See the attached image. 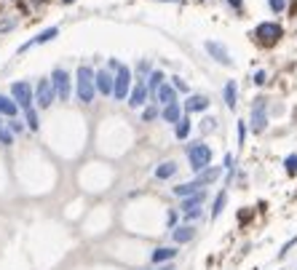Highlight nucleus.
Returning a JSON list of instances; mask_svg holds the SVG:
<instances>
[{
  "instance_id": "f257e3e1",
  "label": "nucleus",
  "mask_w": 297,
  "mask_h": 270,
  "mask_svg": "<svg viewBox=\"0 0 297 270\" xmlns=\"http://www.w3.org/2000/svg\"><path fill=\"white\" fill-rule=\"evenodd\" d=\"M75 96L81 104H91L97 96V83H94V67L81 64L75 70Z\"/></svg>"
},
{
  "instance_id": "f03ea898",
  "label": "nucleus",
  "mask_w": 297,
  "mask_h": 270,
  "mask_svg": "<svg viewBox=\"0 0 297 270\" xmlns=\"http://www.w3.org/2000/svg\"><path fill=\"white\" fill-rule=\"evenodd\" d=\"M185 156H187V164H190V168H193L195 174L204 172L206 166H212V148H209V144H204V142L187 144Z\"/></svg>"
},
{
  "instance_id": "7ed1b4c3",
  "label": "nucleus",
  "mask_w": 297,
  "mask_h": 270,
  "mask_svg": "<svg viewBox=\"0 0 297 270\" xmlns=\"http://www.w3.org/2000/svg\"><path fill=\"white\" fill-rule=\"evenodd\" d=\"M281 35H284V30H281L276 22H262V24H257L252 30V40L257 46H265V48H270V46H276L281 40Z\"/></svg>"
},
{
  "instance_id": "20e7f679",
  "label": "nucleus",
  "mask_w": 297,
  "mask_h": 270,
  "mask_svg": "<svg viewBox=\"0 0 297 270\" xmlns=\"http://www.w3.org/2000/svg\"><path fill=\"white\" fill-rule=\"evenodd\" d=\"M49 78L54 83V91H57L59 102H70V96H73V75H70L65 67H54Z\"/></svg>"
},
{
  "instance_id": "39448f33",
  "label": "nucleus",
  "mask_w": 297,
  "mask_h": 270,
  "mask_svg": "<svg viewBox=\"0 0 297 270\" xmlns=\"http://www.w3.org/2000/svg\"><path fill=\"white\" fill-rule=\"evenodd\" d=\"M131 86H134V72H131L126 64H121L118 70H115V86H113V99L115 102H126Z\"/></svg>"
},
{
  "instance_id": "423d86ee",
  "label": "nucleus",
  "mask_w": 297,
  "mask_h": 270,
  "mask_svg": "<svg viewBox=\"0 0 297 270\" xmlns=\"http://www.w3.org/2000/svg\"><path fill=\"white\" fill-rule=\"evenodd\" d=\"M9 94H11V99L22 107V110H27V107L35 104V86L30 80H14L11 88H9Z\"/></svg>"
},
{
  "instance_id": "0eeeda50",
  "label": "nucleus",
  "mask_w": 297,
  "mask_h": 270,
  "mask_svg": "<svg viewBox=\"0 0 297 270\" xmlns=\"http://www.w3.org/2000/svg\"><path fill=\"white\" fill-rule=\"evenodd\" d=\"M57 102V91H54L51 78H38L35 83V107L38 110H49Z\"/></svg>"
},
{
  "instance_id": "6e6552de",
  "label": "nucleus",
  "mask_w": 297,
  "mask_h": 270,
  "mask_svg": "<svg viewBox=\"0 0 297 270\" xmlns=\"http://www.w3.org/2000/svg\"><path fill=\"white\" fill-rule=\"evenodd\" d=\"M268 128V115H265V96H257L252 104V134H262Z\"/></svg>"
},
{
  "instance_id": "1a4fd4ad",
  "label": "nucleus",
  "mask_w": 297,
  "mask_h": 270,
  "mask_svg": "<svg viewBox=\"0 0 297 270\" xmlns=\"http://www.w3.org/2000/svg\"><path fill=\"white\" fill-rule=\"evenodd\" d=\"M94 83H97V94H102V96H113L115 72H110L107 67H102V70H94Z\"/></svg>"
},
{
  "instance_id": "9d476101",
  "label": "nucleus",
  "mask_w": 297,
  "mask_h": 270,
  "mask_svg": "<svg viewBox=\"0 0 297 270\" xmlns=\"http://www.w3.org/2000/svg\"><path fill=\"white\" fill-rule=\"evenodd\" d=\"M147 99H150V91H147V83L145 80H139L137 78V83L131 86V91H129V107H134V110H142V107L147 104Z\"/></svg>"
},
{
  "instance_id": "9b49d317",
  "label": "nucleus",
  "mask_w": 297,
  "mask_h": 270,
  "mask_svg": "<svg viewBox=\"0 0 297 270\" xmlns=\"http://www.w3.org/2000/svg\"><path fill=\"white\" fill-rule=\"evenodd\" d=\"M204 48H206V54L217 62V64H222V67H230V64H233V59H230L228 48H225L220 40H206V43H204Z\"/></svg>"
},
{
  "instance_id": "f8f14e48",
  "label": "nucleus",
  "mask_w": 297,
  "mask_h": 270,
  "mask_svg": "<svg viewBox=\"0 0 297 270\" xmlns=\"http://www.w3.org/2000/svg\"><path fill=\"white\" fill-rule=\"evenodd\" d=\"M57 35H59V27H46V30H41L35 38H30L27 43H22V46H19V54L35 48V46H43V43H49V40H57Z\"/></svg>"
},
{
  "instance_id": "ddd939ff",
  "label": "nucleus",
  "mask_w": 297,
  "mask_h": 270,
  "mask_svg": "<svg viewBox=\"0 0 297 270\" xmlns=\"http://www.w3.org/2000/svg\"><path fill=\"white\" fill-rule=\"evenodd\" d=\"M177 94H179V91L171 86V80H169V83H163V86L155 91L153 102H158V104H171V102H177Z\"/></svg>"
},
{
  "instance_id": "4468645a",
  "label": "nucleus",
  "mask_w": 297,
  "mask_h": 270,
  "mask_svg": "<svg viewBox=\"0 0 297 270\" xmlns=\"http://www.w3.org/2000/svg\"><path fill=\"white\" fill-rule=\"evenodd\" d=\"M204 110H209V99H206L204 94H193V96L185 99V112H187V115L204 112Z\"/></svg>"
},
{
  "instance_id": "2eb2a0df",
  "label": "nucleus",
  "mask_w": 297,
  "mask_h": 270,
  "mask_svg": "<svg viewBox=\"0 0 297 270\" xmlns=\"http://www.w3.org/2000/svg\"><path fill=\"white\" fill-rule=\"evenodd\" d=\"M22 107L11 99V94H0V115L3 118H19Z\"/></svg>"
},
{
  "instance_id": "dca6fc26",
  "label": "nucleus",
  "mask_w": 297,
  "mask_h": 270,
  "mask_svg": "<svg viewBox=\"0 0 297 270\" xmlns=\"http://www.w3.org/2000/svg\"><path fill=\"white\" fill-rule=\"evenodd\" d=\"M177 246H158V249H153V254H150V262L153 265H161V262H171L177 257Z\"/></svg>"
},
{
  "instance_id": "f3484780",
  "label": "nucleus",
  "mask_w": 297,
  "mask_h": 270,
  "mask_svg": "<svg viewBox=\"0 0 297 270\" xmlns=\"http://www.w3.org/2000/svg\"><path fill=\"white\" fill-rule=\"evenodd\" d=\"M195 236V228L190 225V222H185V225H177L174 230H171V238H174V244H187L193 241Z\"/></svg>"
},
{
  "instance_id": "a211bd4d",
  "label": "nucleus",
  "mask_w": 297,
  "mask_h": 270,
  "mask_svg": "<svg viewBox=\"0 0 297 270\" xmlns=\"http://www.w3.org/2000/svg\"><path fill=\"white\" fill-rule=\"evenodd\" d=\"M206 200V192L204 190H195L193 196H185L182 204H179V212H187V209H198L201 204Z\"/></svg>"
},
{
  "instance_id": "6ab92c4d",
  "label": "nucleus",
  "mask_w": 297,
  "mask_h": 270,
  "mask_svg": "<svg viewBox=\"0 0 297 270\" xmlns=\"http://www.w3.org/2000/svg\"><path fill=\"white\" fill-rule=\"evenodd\" d=\"M161 118L166 120V123H177L179 118H182V107H179V102L163 104V110H161Z\"/></svg>"
},
{
  "instance_id": "aec40b11",
  "label": "nucleus",
  "mask_w": 297,
  "mask_h": 270,
  "mask_svg": "<svg viewBox=\"0 0 297 270\" xmlns=\"http://www.w3.org/2000/svg\"><path fill=\"white\" fill-rule=\"evenodd\" d=\"M145 83H147V91H150V96H155V91H158L163 83H166V75H163L161 70H153V72L145 78Z\"/></svg>"
},
{
  "instance_id": "412c9836",
  "label": "nucleus",
  "mask_w": 297,
  "mask_h": 270,
  "mask_svg": "<svg viewBox=\"0 0 297 270\" xmlns=\"http://www.w3.org/2000/svg\"><path fill=\"white\" fill-rule=\"evenodd\" d=\"M177 174V164L174 160H163V164L155 166V180H171Z\"/></svg>"
},
{
  "instance_id": "4be33fe9",
  "label": "nucleus",
  "mask_w": 297,
  "mask_h": 270,
  "mask_svg": "<svg viewBox=\"0 0 297 270\" xmlns=\"http://www.w3.org/2000/svg\"><path fill=\"white\" fill-rule=\"evenodd\" d=\"M190 128H193L190 115H182V118L174 123V136H177V140H187V136H190Z\"/></svg>"
},
{
  "instance_id": "5701e85b",
  "label": "nucleus",
  "mask_w": 297,
  "mask_h": 270,
  "mask_svg": "<svg viewBox=\"0 0 297 270\" xmlns=\"http://www.w3.org/2000/svg\"><path fill=\"white\" fill-rule=\"evenodd\" d=\"M222 96H225V104L233 110V107H236V102H238V86H236V80H228V83H225Z\"/></svg>"
},
{
  "instance_id": "b1692460",
  "label": "nucleus",
  "mask_w": 297,
  "mask_h": 270,
  "mask_svg": "<svg viewBox=\"0 0 297 270\" xmlns=\"http://www.w3.org/2000/svg\"><path fill=\"white\" fill-rule=\"evenodd\" d=\"M22 118H25V123H27L30 131H38V128H41V118H38V107H35V104L27 107V110H22Z\"/></svg>"
},
{
  "instance_id": "393cba45",
  "label": "nucleus",
  "mask_w": 297,
  "mask_h": 270,
  "mask_svg": "<svg viewBox=\"0 0 297 270\" xmlns=\"http://www.w3.org/2000/svg\"><path fill=\"white\" fill-rule=\"evenodd\" d=\"M195 190H201V184H198V180H193V182H185V184H174L171 188V192H174L177 198H185V196H193Z\"/></svg>"
},
{
  "instance_id": "a878e982",
  "label": "nucleus",
  "mask_w": 297,
  "mask_h": 270,
  "mask_svg": "<svg viewBox=\"0 0 297 270\" xmlns=\"http://www.w3.org/2000/svg\"><path fill=\"white\" fill-rule=\"evenodd\" d=\"M14 140H17V134H14V131L9 128V123H6V118L0 115V144H3V148H11V144H14Z\"/></svg>"
},
{
  "instance_id": "bb28decb",
  "label": "nucleus",
  "mask_w": 297,
  "mask_h": 270,
  "mask_svg": "<svg viewBox=\"0 0 297 270\" xmlns=\"http://www.w3.org/2000/svg\"><path fill=\"white\" fill-rule=\"evenodd\" d=\"M217 176H220V168H214V166H206L204 172H198V176H195V180H198V184L201 188H204V184H212Z\"/></svg>"
},
{
  "instance_id": "cd10ccee",
  "label": "nucleus",
  "mask_w": 297,
  "mask_h": 270,
  "mask_svg": "<svg viewBox=\"0 0 297 270\" xmlns=\"http://www.w3.org/2000/svg\"><path fill=\"white\" fill-rule=\"evenodd\" d=\"M225 204H228V192H217V198H214V206H212V220H217L220 214L225 212Z\"/></svg>"
},
{
  "instance_id": "c85d7f7f",
  "label": "nucleus",
  "mask_w": 297,
  "mask_h": 270,
  "mask_svg": "<svg viewBox=\"0 0 297 270\" xmlns=\"http://www.w3.org/2000/svg\"><path fill=\"white\" fill-rule=\"evenodd\" d=\"M150 72H153V64H150L147 59H139V62H137V78H139V80H145Z\"/></svg>"
},
{
  "instance_id": "c756f323",
  "label": "nucleus",
  "mask_w": 297,
  "mask_h": 270,
  "mask_svg": "<svg viewBox=\"0 0 297 270\" xmlns=\"http://www.w3.org/2000/svg\"><path fill=\"white\" fill-rule=\"evenodd\" d=\"M158 115H161V110H158L155 104H145V107H142V120H145V123H153Z\"/></svg>"
},
{
  "instance_id": "7c9ffc66",
  "label": "nucleus",
  "mask_w": 297,
  "mask_h": 270,
  "mask_svg": "<svg viewBox=\"0 0 297 270\" xmlns=\"http://www.w3.org/2000/svg\"><path fill=\"white\" fill-rule=\"evenodd\" d=\"M6 123H9V128L14 131V134H22V131L27 128V123L25 118H6Z\"/></svg>"
},
{
  "instance_id": "2f4dec72",
  "label": "nucleus",
  "mask_w": 297,
  "mask_h": 270,
  "mask_svg": "<svg viewBox=\"0 0 297 270\" xmlns=\"http://www.w3.org/2000/svg\"><path fill=\"white\" fill-rule=\"evenodd\" d=\"M284 168H286V174H289V176H294V174H297V152H292V156H286V160H284Z\"/></svg>"
},
{
  "instance_id": "473e14b6",
  "label": "nucleus",
  "mask_w": 297,
  "mask_h": 270,
  "mask_svg": "<svg viewBox=\"0 0 297 270\" xmlns=\"http://www.w3.org/2000/svg\"><path fill=\"white\" fill-rule=\"evenodd\" d=\"M268 8L273 14H284L286 11V0H268Z\"/></svg>"
},
{
  "instance_id": "72a5a7b5",
  "label": "nucleus",
  "mask_w": 297,
  "mask_h": 270,
  "mask_svg": "<svg viewBox=\"0 0 297 270\" xmlns=\"http://www.w3.org/2000/svg\"><path fill=\"white\" fill-rule=\"evenodd\" d=\"M171 80V86H174L177 91H179V94H187V83L182 80V78H179V75H174V78H169Z\"/></svg>"
},
{
  "instance_id": "f704fd0d",
  "label": "nucleus",
  "mask_w": 297,
  "mask_h": 270,
  "mask_svg": "<svg viewBox=\"0 0 297 270\" xmlns=\"http://www.w3.org/2000/svg\"><path fill=\"white\" fill-rule=\"evenodd\" d=\"M182 214H185V222H195V220L201 217V206H198V209H187Z\"/></svg>"
},
{
  "instance_id": "c9c22d12",
  "label": "nucleus",
  "mask_w": 297,
  "mask_h": 270,
  "mask_svg": "<svg viewBox=\"0 0 297 270\" xmlns=\"http://www.w3.org/2000/svg\"><path fill=\"white\" fill-rule=\"evenodd\" d=\"M166 228H169V230H174V228H177V212H174V209L166 214Z\"/></svg>"
},
{
  "instance_id": "e433bc0d",
  "label": "nucleus",
  "mask_w": 297,
  "mask_h": 270,
  "mask_svg": "<svg viewBox=\"0 0 297 270\" xmlns=\"http://www.w3.org/2000/svg\"><path fill=\"white\" fill-rule=\"evenodd\" d=\"M265 78H268V75H265L262 70H257V72H254V78H252V80L257 83V86H262V83H265Z\"/></svg>"
},
{
  "instance_id": "4c0bfd02",
  "label": "nucleus",
  "mask_w": 297,
  "mask_h": 270,
  "mask_svg": "<svg viewBox=\"0 0 297 270\" xmlns=\"http://www.w3.org/2000/svg\"><path fill=\"white\" fill-rule=\"evenodd\" d=\"M244 140H246V126L238 123V144H244Z\"/></svg>"
},
{
  "instance_id": "58836bf2",
  "label": "nucleus",
  "mask_w": 297,
  "mask_h": 270,
  "mask_svg": "<svg viewBox=\"0 0 297 270\" xmlns=\"http://www.w3.org/2000/svg\"><path fill=\"white\" fill-rule=\"evenodd\" d=\"M121 64H123V62H118V59H110V62H107V70H110V72H115Z\"/></svg>"
},
{
  "instance_id": "ea45409f",
  "label": "nucleus",
  "mask_w": 297,
  "mask_h": 270,
  "mask_svg": "<svg viewBox=\"0 0 297 270\" xmlns=\"http://www.w3.org/2000/svg\"><path fill=\"white\" fill-rule=\"evenodd\" d=\"M14 27H17V22H3V24H0V32H6V30H14Z\"/></svg>"
},
{
  "instance_id": "a19ab883",
  "label": "nucleus",
  "mask_w": 297,
  "mask_h": 270,
  "mask_svg": "<svg viewBox=\"0 0 297 270\" xmlns=\"http://www.w3.org/2000/svg\"><path fill=\"white\" fill-rule=\"evenodd\" d=\"M233 164H236V160H233V156H230V152H228V156H225V168H233Z\"/></svg>"
},
{
  "instance_id": "79ce46f5",
  "label": "nucleus",
  "mask_w": 297,
  "mask_h": 270,
  "mask_svg": "<svg viewBox=\"0 0 297 270\" xmlns=\"http://www.w3.org/2000/svg\"><path fill=\"white\" fill-rule=\"evenodd\" d=\"M155 270H174V265H171V262H161V265L155 268Z\"/></svg>"
},
{
  "instance_id": "37998d69",
  "label": "nucleus",
  "mask_w": 297,
  "mask_h": 270,
  "mask_svg": "<svg viewBox=\"0 0 297 270\" xmlns=\"http://www.w3.org/2000/svg\"><path fill=\"white\" fill-rule=\"evenodd\" d=\"M217 123H214V118H206V123H204V131H209V128H214Z\"/></svg>"
},
{
  "instance_id": "c03bdc74",
  "label": "nucleus",
  "mask_w": 297,
  "mask_h": 270,
  "mask_svg": "<svg viewBox=\"0 0 297 270\" xmlns=\"http://www.w3.org/2000/svg\"><path fill=\"white\" fill-rule=\"evenodd\" d=\"M228 3H230L233 8H236V11H241V0H228Z\"/></svg>"
},
{
  "instance_id": "a18cd8bd",
  "label": "nucleus",
  "mask_w": 297,
  "mask_h": 270,
  "mask_svg": "<svg viewBox=\"0 0 297 270\" xmlns=\"http://www.w3.org/2000/svg\"><path fill=\"white\" fill-rule=\"evenodd\" d=\"M59 3H62V6H70V3H75V0H59Z\"/></svg>"
}]
</instances>
